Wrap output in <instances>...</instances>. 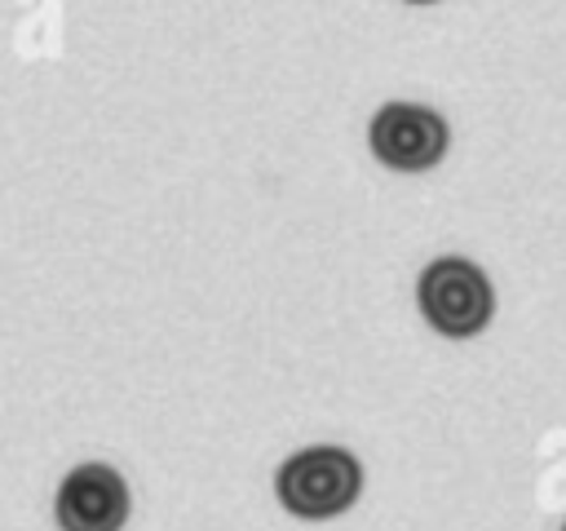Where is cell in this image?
Returning <instances> with one entry per match:
<instances>
[{
  "label": "cell",
  "mask_w": 566,
  "mask_h": 531,
  "mask_svg": "<svg viewBox=\"0 0 566 531\" xmlns=\"http://www.w3.org/2000/svg\"><path fill=\"white\" fill-rule=\"evenodd\" d=\"M274 491L296 518H336L363 491V465L345 447H301L274 473Z\"/></svg>",
  "instance_id": "6da1fadb"
},
{
  "label": "cell",
  "mask_w": 566,
  "mask_h": 531,
  "mask_svg": "<svg viewBox=\"0 0 566 531\" xmlns=\"http://www.w3.org/2000/svg\"><path fill=\"white\" fill-rule=\"evenodd\" d=\"M416 301H420L424 323L442 336H455V341L478 336L495 314L491 279L464 257L429 261L420 270V283H416Z\"/></svg>",
  "instance_id": "7a4b0ae2"
},
{
  "label": "cell",
  "mask_w": 566,
  "mask_h": 531,
  "mask_svg": "<svg viewBox=\"0 0 566 531\" xmlns=\"http://www.w3.org/2000/svg\"><path fill=\"white\" fill-rule=\"evenodd\" d=\"M367 146L394 173H424L447 155L451 128L433 106L385 102L367 124Z\"/></svg>",
  "instance_id": "3957f363"
},
{
  "label": "cell",
  "mask_w": 566,
  "mask_h": 531,
  "mask_svg": "<svg viewBox=\"0 0 566 531\" xmlns=\"http://www.w3.org/2000/svg\"><path fill=\"white\" fill-rule=\"evenodd\" d=\"M53 518L62 531H119L128 522V482L115 465L84 460L57 482Z\"/></svg>",
  "instance_id": "277c9868"
},
{
  "label": "cell",
  "mask_w": 566,
  "mask_h": 531,
  "mask_svg": "<svg viewBox=\"0 0 566 531\" xmlns=\"http://www.w3.org/2000/svg\"><path fill=\"white\" fill-rule=\"evenodd\" d=\"M411 4H433V0H411Z\"/></svg>",
  "instance_id": "5b68a950"
},
{
  "label": "cell",
  "mask_w": 566,
  "mask_h": 531,
  "mask_svg": "<svg viewBox=\"0 0 566 531\" xmlns=\"http://www.w3.org/2000/svg\"><path fill=\"white\" fill-rule=\"evenodd\" d=\"M562 531H566V527H562Z\"/></svg>",
  "instance_id": "8992f818"
}]
</instances>
